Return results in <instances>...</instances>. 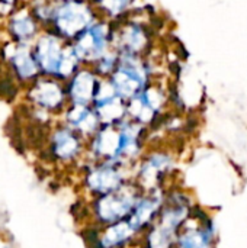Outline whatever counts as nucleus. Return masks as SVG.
<instances>
[{
    "label": "nucleus",
    "mask_w": 247,
    "mask_h": 248,
    "mask_svg": "<svg viewBox=\"0 0 247 248\" xmlns=\"http://www.w3.org/2000/svg\"><path fill=\"white\" fill-rule=\"evenodd\" d=\"M92 19L93 15L87 6H84L83 3H70L63 10L61 23L63 29L68 35H76L79 32L83 33L86 29H89L93 25Z\"/></svg>",
    "instance_id": "6"
},
{
    "label": "nucleus",
    "mask_w": 247,
    "mask_h": 248,
    "mask_svg": "<svg viewBox=\"0 0 247 248\" xmlns=\"http://www.w3.org/2000/svg\"><path fill=\"white\" fill-rule=\"evenodd\" d=\"M214 247V230L207 217L192 215L183 224L178 234L175 248H213Z\"/></svg>",
    "instance_id": "3"
},
{
    "label": "nucleus",
    "mask_w": 247,
    "mask_h": 248,
    "mask_svg": "<svg viewBox=\"0 0 247 248\" xmlns=\"http://www.w3.org/2000/svg\"><path fill=\"white\" fill-rule=\"evenodd\" d=\"M98 87H99V80L96 78V76L89 71H82L74 78L70 93H71L76 105L86 106L87 103L95 100Z\"/></svg>",
    "instance_id": "7"
},
{
    "label": "nucleus",
    "mask_w": 247,
    "mask_h": 248,
    "mask_svg": "<svg viewBox=\"0 0 247 248\" xmlns=\"http://www.w3.org/2000/svg\"><path fill=\"white\" fill-rule=\"evenodd\" d=\"M80 150L79 140L70 131H61L55 135L54 151L60 158H71Z\"/></svg>",
    "instance_id": "8"
},
{
    "label": "nucleus",
    "mask_w": 247,
    "mask_h": 248,
    "mask_svg": "<svg viewBox=\"0 0 247 248\" xmlns=\"http://www.w3.org/2000/svg\"><path fill=\"white\" fill-rule=\"evenodd\" d=\"M99 1H100V7L112 17L122 15L130 7L131 3V0H99Z\"/></svg>",
    "instance_id": "9"
},
{
    "label": "nucleus",
    "mask_w": 247,
    "mask_h": 248,
    "mask_svg": "<svg viewBox=\"0 0 247 248\" xmlns=\"http://www.w3.org/2000/svg\"><path fill=\"white\" fill-rule=\"evenodd\" d=\"M128 166H122L118 163H100L86 177V183L90 192L98 196H103L119 189L130 179L127 177L125 169Z\"/></svg>",
    "instance_id": "2"
},
{
    "label": "nucleus",
    "mask_w": 247,
    "mask_h": 248,
    "mask_svg": "<svg viewBox=\"0 0 247 248\" xmlns=\"http://www.w3.org/2000/svg\"><path fill=\"white\" fill-rule=\"evenodd\" d=\"M112 36L114 33H111L106 23H93L82 33L79 45L76 46V55L79 58H90L99 61L108 52Z\"/></svg>",
    "instance_id": "4"
},
{
    "label": "nucleus",
    "mask_w": 247,
    "mask_h": 248,
    "mask_svg": "<svg viewBox=\"0 0 247 248\" xmlns=\"http://www.w3.org/2000/svg\"><path fill=\"white\" fill-rule=\"evenodd\" d=\"M144 190L132 179L124 183L119 189L99 196L95 202V217L105 228L128 218L137 206Z\"/></svg>",
    "instance_id": "1"
},
{
    "label": "nucleus",
    "mask_w": 247,
    "mask_h": 248,
    "mask_svg": "<svg viewBox=\"0 0 247 248\" xmlns=\"http://www.w3.org/2000/svg\"><path fill=\"white\" fill-rule=\"evenodd\" d=\"M114 41H116V45L112 46V49H115L118 54L140 55L148 46L150 38L143 25L132 22V23L125 25L119 31V33H114L112 42Z\"/></svg>",
    "instance_id": "5"
}]
</instances>
